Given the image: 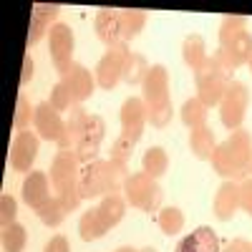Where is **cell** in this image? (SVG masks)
<instances>
[{
	"instance_id": "1",
	"label": "cell",
	"mask_w": 252,
	"mask_h": 252,
	"mask_svg": "<svg viewBox=\"0 0 252 252\" xmlns=\"http://www.w3.org/2000/svg\"><path fill=\"white\" fill-rule=\"evenodd\" d=\"M141 91H144V106H146V121L157 129H164L166 124L172 121V98H169V71H166L161 63L149 68L144 83H141Z\"/></svg>"
},
{
	"instance_id": "2",
	"label": "cell",
	"mask_w": 252,
	"mask_h": 252,
	"mask_svg": "<svg viewBox=\"0 0 252 252\" xmlns=\"http://www.w3.org/2000/svg\"><path fill=\"white\" fill-rule=\"evenodd\" d=\"M250 161H252V136L245 129L232 131L222 144H217L212 157L215 172L227 179L245 177L250 172Z\"/></svg>"
},
{
	"instance_id": "3",
	"label": "cell",
	"mask_w": 252,
	"mask_h": 252,
	"mask_svg": "<svg viewBox=\"0 0 252 252\" xmlns=\"http://www.w3.org/2000/svg\"><path fill=\"white\" fill-rule=\"evenodd\" d=\"M232 66L224 58L222 51H215L212 56L207 58V63L194 73L197 81V98L204 103L207 109L220 106V101L227 91V86L232 83Z\"/></svg>"
},
{
	"instance_id": "4",
	"label": "cell",
	"mask_w": 252,
	"mask_h": 252,
	"mask_svg": "<svg viewBox=\"0 0 252 252\" xmlns=\"http://www.w3.org/2000/svg\"><path fill=\"white\" fill-rule=\"evenodd\" d=\"M220 51L232 68L252 61V35L242 15H224L220 26Z\"/></svg>"
},
{
	"instance_id": "5",
	"label": "cell",
	"mask_w": 252,
	"mask_h": 252,
	"mask_svg": "<svg viewBox=\"0 0 252 252\" xmlns=\"http://www.w3.org/2000/svg\"><path fill=\"white\" fill-rule=\"evenodd\" d=\"M121 192H124L126 204L141 209V212H157L159 204H161V197H164L159 182L152 179L149 174H144V172L129 174Z\"/></svg>"
},
{
	"instance_id": "6",
	"label": "cell",
	"mask_w": 252,
	"mask_h": 252,
	"mask_svg": "<svg viewBox=\"0 0 252 252\" xmlns=\"http://www.w3.org/2000/svg\"><path fill=\"white\" fill-rule=\"evenodd\" d=\"M247 103H250V91L242 81H232L227 86L222 101H220V119L229 131L242 129V121L247 114Z\"/></svg>"
},
{
	"instance_id": "7",
	"label": "cell",
	"mask_w": 252,
	"mask_h": 252,
	"mask_svg": "<svg viewBox=\"0 0 252 252\" xmlns=\"http://www.w3.org/2000/svg\"><path fill=\"white\" fill-rule=\"evenodd\" d=\"M129 46L126 43H116V46H109V51L103 53V58L98 61L96 66V83L103 89V91H114L119 86V81H124V66H126V58H129Z\"/></svg>"
},
{
	"instance_id": "8",
	"label": "cell",
	"mask_w": 252,
	"mask_h": 252,
	"mask_svg": "<svg viewBox=\"0 0 252 252\" xmlns=\"http://www.w3.org/2000/svg\"><path fill=\"white\" fill-rule=\"evenodd\" d=\"M78 174H81V161L76 152H56L51 161V184L56 189V197L78 192Z\"/></svg>"
},
{
	"instance_id": "9",
	"label": "cell",
	"mask_w": 252,
	"mask_h": 252,
	"mask_svg": "<svg viewBox=\"0 0 252 252\" xmlns=\"http://www.w3.org/2000/svg\"><path fill=\"white\" fill-rule=\"evenodd\" d=\"M78 192H81L83 199H94V197H106V194H111L106 161L96 159V161H91V164H81Z\"/></svg>"
},
{
	"instance_id": "10",
	"label": "cell",
	"mask_w": 252,
	"mask_h": 252,
	"mask_svg": "<svg viewBox=\"0 0 252 252\" xmlns=\"http://www.w3.org/2000/svg\"><path fill=\"white\" fill-rule=\"evenodd\" d=\"M73 48H76V38H73L71 26L53 23L48 31V51H51L56 71H63L66 66L73 63Z\"/></svg>"
},
{
	"instance_id": "11",
	"label": "cell",
	"mask_w": 252,
	"mask_h": 252,
	"mask_svg": "<svg viewBox=\"0 0 252 252\" xmlns=\"http://www.w3.org/2000/svg\"><path fill=\"white\" fill-rule=\"evenodd\" d=\"M103 134H106V124H103V119L96 116V114H89L86 126H83V134H81L78 146H76V157H78L81 164H91V161L98 159Z\"/></svg>"
},
{
	"instance_id": "12",
	"label": "cell",
	"mask_w": 252,
	"mask_h": 252,
	"mask_svg": "<svg viewBox=\"0 0 252 252\" xmlns=\"http://www.w3.org/2000/svg\"><path fill=\"white\" fill-rule=\"evenodd\" d=\"M144 126H146L144 98L129 96L121 106V136H126L131 144H139V139L144 136Z\"/></svg>"
},
{
	"instance_id": "13",
	"label": "cell",
	"mask_w": 252,
	"mask_h": 252,
	"mask_svg": "<svg viewBox=\"0 0 252 252\" xmlns=\"http://www.w3.org/2000/svg\"><path fill=\"white\" fill-rule=\"evenodd\" d=\"M58 76H61L63 83H66V89L71 91L76 106L86 101L96 89V78L91 76V71L86 66H81V63H76V61L71 63V66H66L63 71H58Z\"/></svg>"
},
{
	"instance_id": "14",
	"label": "cell",
	"mask_w": 252,
	"mask_h": 252,
	"mask_svg": "<svg viewBox=\"0 0 252 252\" xmlns=\"http://www.w3.org/2000/svg\"><path fill=\"white\" fill-rule=\"evenodd\" d=\"M38 136L33 131H18L13 144H10V166L15 172H28L31 174V166L38 157Z\"/></svg>"
},
{
	"instance_id": "15",
	"label": "cell",
	"mask_w": 252,
	"mask_h": 252,
	"mask_svg": "<svg viewBox=\"0 0 252 252\" xmlns=\"http://www.w3.org/2000/svg\"><path fill=\"white\" fill-rule=\"evenodd\" d=\"M33 126H35V131H38L40 139L56 141V144L63 139V134H66V121L61 119V114L51 106L48 101H43V103H38V106H35Z\"/></svg>"
},
{
	"instance_id": "16",
	"label": "cell",
	"mask_w": 252,
	"mask_h": 252,
	"mask_svg": "<svg viewBox=\"0 0 252 252\" xmlns=\"http://www.w3.org/2000/svg\"><path fill=\"white\" fill-rule=\"evenodd\" d=\"M61 13V5H51V3H35L33 5V13H31V31H28V51L31 46H35L40 38H43V33L51 31L53 26V18Z\"/></svg>"
},
{
	"instance_id": "17",
	"label": "cell",
	"mask_w": 252,
	"mask_h": 252,
	"mask_svg": "<svg viewBox=\"0 0 252 252\" xmlns=\"http://www.w3.org/2000/svg\"><path fill=\"white\" fill-rule=\"evenodd\" d=\"M174 252H220V237L215 235L212 227H197L192 235H187Z\"/></svg>"
},
{
	"instance_id": "18",
	"label": "cell",
	"mask_w": 252,
	"mask_h": 252,
	"mask_svg": "<svg viewBox=\"0 0 252 252\" xmlns=\"http://www.w3.org/2000/svg\"><path fill=\"white\" fill-rule=\"evenodd\" d=\"M215 217L227 222V220H232L235 212L240 209V184L235 182H224L220 189H217V194H215Z\"/></svg>"
},
{
	"instance_id": "19",
	"label": "cell",
	"mask_w": 252,
	"mask_h": 252,
	"mask_svg": "<svg viewBox=\"0 0 252 252\" xmlns=\"http://www.w3.org/2000/svg\"><path fill=\"white\" fill-rule=\"evenodd\" d=\"M94 28H96V35H98V40H101V43H106V46H116V43H121L119 10H111V8H101V10L96 13Z\"/></svg>"
},
{
	"instance_id": "20",
	"label": "cell",
	"mask_w": 252,
	"mask_h": 252,
	"mask_svg": "<svg viewBox=\"0 0 252 252\" xmlns=\"http://www.w3.org/2000/svg\"><path fill=\"white\" fill-rule=\"evenodd\" d=\"M23 199L31 209H38L46 199H51V187L46 172H31L23 182Z\"/></svg>"
},
{
	"instance_id": "21",
	"label": "cell",
	"mask_w": 252,
	"mask_h": 252,
	"mask_svg": "<svg viewBox=\"0 0 252 252\" xmlns=\"http://www.w3.org/2000/svg\"><path fill=\"white\" fill-rule=\"evenodd\" d=\"M86 109H81V106H73L68 119H66V134H63V139L58 141V152H76V146H78V139L83 134V126H86Z\"/></svg>"
},
{
	"instance_id": "22",
	"label": "cell",
	"mask_w": 252,
	"mask_h": 252,
	"mask_svg": "<svg viewBox=\"0 0 252 252\" xmlns=\"http://www.w3.org/2000/svg\"><path fill=\"white\" fill-rule=\"evenodd\" d=\"M96 212H98L103 227L111 229V227H116V224L124 220V215H126V199H124L121 194H106V197L101 199V204L96 207Z\"/></svg>"
},
{
	"instance_id": "23",
	"label": "cell",
	"mask_w": 252,
	"mask_h": 252,
	"mask_svg": "<svg viewBox=\"0 0 252 252\" xmlns=\"http://www.w3.org/2000/svg\"><path fill=\"white\" fill-rule=\"evenodd\" d=\"M182 56H184V63L189 68H192L194 73L207 63V46H204V38L197 35V33H189L184 38V46H182Z\"/></svg>"
},
{
	"instance_id": "24",
	"label": "cell",
	"mask_w": 252,
	"mask_h": 252,
	"mask_svg": "<svg viewBox=\"0 0 252 252\" xmlns=\"http://www.w3.org/2000/svg\"><path fill=\"white\" fill-rule=\"evenodd\" d=\"M189 149H192V154L202 161H212L215 157V149H217V141H215V134L212 129H207V126H202V129H194L192 134H189Z\"/></svg>"
},
{
	"instance_id": "25",
	"label": "cell",
	"mask_w": 252,
	"mask_h": 252,
	"mask_svg": "<svg viewBox=\"0 0 252 252\" xmlns=\"http://www.w3.org/2000/svg\"><path fill=\"white\" fill-rule=\"evenodd\" d=\"M146 26L144 10H119V28H121V43L134 40Z\"/></svg>"
},
{
	"instance_id": "26",
	"label": "cell",
	"mask_w": 252,
	"mask_h": 252,
	"mask_svg": "<svg viewBox=\"0 0 252 252\" xmlns=\"http://www.w3.org/2000/svg\"><path fill=\"white\" fill-rule=\"evenodd\" d=\"M78 232H81V240H83V242L101 240L103 235L109 232V229L103 227V222H101V217H98V212H96V207L81 215V220H78Z\"/></svg>"
},
{
	"instance_id": "27",
	"label": "cell",
	"mask_w": 252,
	"mask_h": 252,
	"mask_svg": "<svg viewBox=\"0 0 252 252\" xmlns=\"http://www.w3.org/2000/svg\"><path fill=\"white\" fill-rule=\"evenodd\" d=\"M141 166H144V174H149L152 179H159L161 174H166V169H169V157H166V152L161 146H152V149H146Z\"/></svg>"
},
{
	"instance_id": "28",
	"label": "cell",
	"mask_w": 252,
	"mask_h": 252,
	"mask_svg": "<svg viewBox=\"0 0 252 252\" xmlns=\"http://www.w3.org/2000/svg\"><path fill=\"white\" fill-rule=\"evenodd\" d=\"M207 116H209V111H207V106H204L197 96L184 101V106H182V121H184V126H189L192 131L207 126Z\"/></svg>"
},
{
	"instance_id": "29",
	"label": "cell",
	"mask_w": 252,
	"mask_h": 252,
	"mask_svg": "<svg viewBox=\"0 0 252 252\" xmlns=\"http://www.w3.org/2000/svg\"><path fill=\"white\" fill-rule=\"evenodd\" d=\"M149 63H146V58L141 53H129V58H126V66H124V81L129 83V86H141L146 73H149Z\"/></svg>"
},
{
	"instance_id": "30",
	"label": "cell",
	"mask_w": 252,
	"mask_h": 252,
	"mask_svg": "<svg viewBox=\"0 0 252 252\" xmlns=\"http://www.w3.org/2000/svg\"><path fill=\"white\" fill-rule=\"evenodd\" d=\"M35 215H38V220L43 222L46 227H61V222L66 220L68 212L63 209V204L58 202V197H51V199H46L43 204L35 209Z\"/></svg>"
},
{
	"instance_id": "31",
	"label": "cell",
	"mask_w": 252,
	"mask_h": 252,
	"mask_svg": "<svg viewBox=\"0 0 252 252\" xmlns=\"http://www.w3.org/2000/svg\"><path fill=\"white\" fill-rule=\"evenodd\" d=\"M26 242H28V232L23 224L13 222V224L3 227V252H23Z\"/></svg>"
},
{
	"instance_id": "32",
	"label": "cell",
	"mask_w": 252,
	"mask_h": 252,
	"mask_svg": "<svg viewBox=\"0 0 252 252\" xmlns=\"http://www.w3.org/2000/svg\"><path fill=\"white\" fill-rule=\"evenodd\" d=\"M157 224L164 235H177L182 232V227H184V215H182V209L179 207H164L159 217H157Z\"/></svg>"
},
{
	"instance_id": "33",
	"label": "cell",
	"mask_w": 252,
	"mask_h": 252,
	"mask_svg": "<svg viewBox=\"0 0 252 252\" xmlns=\"http://www.w3.org/2000/svg\"><path fill=\"white\" fill-rule=\"evenodd\" d=\"M33 119H35V109H31V103L26 101V96H18V101H15V116H13V129L15 131H26Z\"/></svg>"
},
{
	"instance_id": "34",
	"label": "cell",
	"mask_w": 252,
	"mask_h": 252,
	"mask_svg": "<svg viewBox=\"0 0 252 252\" xmlns=\"http://www.w3.org/2000/svg\"><path fill=\"white\" fill-rule=\"evenodd\" d=\"M51 106L61 114V111H71L73 106H76V101H73V96H71V91L66 89V83L63 81H58L56 86H53V91H51Z\"/></svg>"
},
{
	"instance_id": "35",
	"label": "cell",
	"mask_w": 252,
	"mask_h": 252,
	"mask_svg": "<svg viewBox=\"0 0 252 252\" xmlns=\"http://www.w3.org/2000/svg\"><path fill=\"white\" fill-rule=\"evenodd\" d=\"M134 146H136V144H131L126 136L114 139V144H111V159H114V161H121V164H129Z\"/></svg>"
},
{
	"instance_id": "36",
	"label": "cell",
	"mask_w": 252,
	"mask_h": 252,
	"mask_svg": "<svg viewBox=\"0 0 252 252\" xmlns=\"http://www.w3.org/2000/svg\"><path fill=\"white\" fill-rule=\"evenodd\" d=\"M15 212H18V202L10 194L0 197V224H3V227L13 224L15 222Z\"/></svg>"
},
{
	"instance_id": "37",
	"label": "cell",
	"mask_w": 252,
	"mask_h": 252,
	"mask_svg": "<svg viewBox=\"0 0 252 252\" xmlns=\"http://www.w3.org/2000/svg\"><path fill=\"white\" fill-rule=\"evenodd\" d=\"M240 207L252 217V177L242 179V184H240Z\"/></svg>"
},
{
	"instance_id": "38",
	"label": "cell",
	"mask_w": 252,
	"mask_h": 252,
	"mask_svg": "<svg viewBox=\"0 0 252 252\" xmlns=\"http://www.w3.org/2000/svg\"><path fill=\"white\" fill-rule=\"evenodd\" d=\"M43 252H71V245H68V240L63 237V235H56V237L48 240V245L43 247Z\"/></svg>"
},
{
	"instance_id": "39",
	"label": "cell",
	"mask_w": 252,
	"mask_h": 252,
	"mask_svg": "<svg viewBox=\"0 0 252 252\" xmlns=\"http://www.w3.org/2000/svg\"><path fill=\"white\" fill-rule=\"evenodd\" d=\"M224 252H252V242H247V240H242V237H237V240H232L227 245V250Z\"/></svg>"
},
{
	"instance_id": "40",
	"label": "cell",
	"mask_w": 252,
	"mask_h": 252,
	"mask_svg": "<svg viewBox=\"0 0 252 252\" xmlns=\"http://www.w3.org/2000/svg\"><path fill=\"white\" fill-rule=\"evenodd\" d=\"M33 78V58H31V53L23 58V73H20V86H26V83Z\"/></svg>"
},
{
	"instance_id": "41",
	"label": "cell",
	"mask_w": 252,
	"mask_h": 252,
	"mask_svg": "<svg viewBox=\"0 0 252 252\" xmlns=\"http://www.w3.org/2000/svg\"><path fill=\"white\" fill-rule=\"evenodd\" d=\"M116 252H139V250H134V247H119Z\"/></svg>"
},
{
	"instance_id": "42",
	"label": "cell",
	"mask_w": 252,
	"mask_h": 252,
	"mask_svg": "<svg viewBox=\"0 0 252 252\" xmlns=\"http://www.w3.org/2000/svg\"><path fill=\"white\" fill-rule=\"evenodd\" d=\"M139 252H157L154 247H144V250H139Z\"/></svg>"
},
{
	"instance_id": "43",
	"label": "cell",
	"mask_w": 252,
	"mask_h": 252,
	"mask_svg": "<svg viewBox=\"0 0 252 252\" xmlns=\"http://www.w3.org/2000/svg\"><path fill=\"white\" fill-rule=\"evenodd\" d=\"M250 172H252V161H250Z\"/></svg>"
},
{
	"instance_id": "44",
	"label": "cell",
	"mask_w": 252,
	"mask_h": 252,
	"mask_svg": "<svg viewBox=\"0 0 252 252\" xmlns=\"http://www.w3.org/2000/svg\"><path fill=\"white\" fill-rule=\"evenodd\" d=\"M250 68H252V61H250Z\"/></svg>"
}]
</instances>
